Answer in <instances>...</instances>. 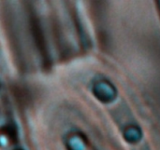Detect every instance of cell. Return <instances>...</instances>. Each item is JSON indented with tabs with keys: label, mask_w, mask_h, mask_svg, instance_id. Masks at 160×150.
Wrapping results in <instances>:
<instances>
[{
	"label": "cell",
	"mask_w": 160,
	"mask_h": 150,
	"mask_svg": "<svg viewBox=\"0 0 160 150\" xmlns=\"http://www.w3.org/2000/svg\"><path fill=\"white\" fill-rule=\"evenodd\" d=\"M30 24H31V31H32V35L36 43V46L38 47L39 53L43 59V63L45 64L50 63L49 61V53H48V48L46 45V41H45V37L43 35V31L41 28V25L39 23L38 19L35 16L32 15L30 18Z\"/></svg>",
	"instance_id": "1"
},
{
	"label": "cell",
	"mask_w": 160,
	"mask_h": 150,
	"mask_svg": "<svg viewBox=\"0 0 160 150\" xmlns=\"http://www.w3.org/2000/svg\"><path fill=\"white\" fill-rule=\"evenodd\" d=\"M14 150H23V149H21V148H17V149H14Z\"/></svg>",
	"instance_id": "2"
}]
</instances>
